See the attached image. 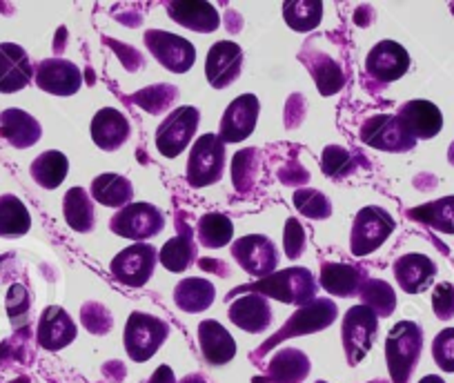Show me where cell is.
Wrapping results in <instances>:
<instances>
[{"mask_svg":"<svg viewBox=\"0 0 454 383\" xmlns=\"http://www.w3.org/2000/svg\"><path fill=\"white\" fill-rule=\"evenodd\" d=\"M261 294L265 299H277V301L287 303V306L303 308L317 299V281L308 268H287L281 272H274L270 277L259 278L250 285L234 287L227 299H234L239 294Z\"/></svg>","mask_w":454,"mask_h":383,"instance_id":"obj_1","label":"cell"},{"mask_svg":"<svg viewBox=\"0 0 454 383\" xmlns=\"http://www.w3.org/2000/svg\"><path fill=\"white\" fill-rule=\"evenodd\" d=\"M423 330L414 321H399L386 341V361L392 383H408L421 359Z\"/></svg>","mask_w":454,"mask_h":383,"instance_id":"obj_2","label":"cell"},{"mask_svg":"<svg viewBox=\"0 0 454 383\" xmlns=\"http://www.w3.org/2000/svg\"><path fill=\"white\" fill-rule=\"evenodd\" d=\"M336 315H339V308H336V303L332 301V299H318L317 297L312 303L299 308V310H296L294 315L286 321V325H281V330H278L274 337H270L268 341H265L263 346L256 350L254 359L256 356L265 355V352H270L274 346H278V343L287 341V339L303 337V334L321 332V330L330 328V325L334 324Z\"/></svg>","mask_w":454,"mask_h":383,"instance_id":"obj_3","label":"cell"},{"mask_svg":"<svg viewBox=\"0 0 454 383\" xmlns=\"http://www.w3.org/2000/svg\"><path fill=\"white\" fill-rule=\"evenodd\" d=\"M168 334V321L154 315H145V312H132L128 325H125V352L137 363H145L160 350Z\"/></svg>","mask_w":454,"mask_h":383,"instance_id":"obj_4","label":"cell"},{"mask_svg":"<svg viewBox=\"0 0 454 383\" xmlns=\"http://www.w3.org/2000/svg\"><path fill=\"white\" fill-rule=\"evenodd\" d=\"M225 169V143L216 134H203L192 145L187 159V183L194 190L214 185L223 178Z\"/></svg>","mask_w":454,"mask_h":383,"instance_id":"obj_5","label":"cell"},{"mask_svg":"<svg viewBox=\"0 0 454 383\" xmlns=\"http://www.w3.org/2000/svg\"><path fill=\"white\" fill-rule=\"evenodd\" d=\"M379 332V317L368 306L359 303L352 306L343 317L340 337H343V350L350 365H359L374 346Z\"/></svg>","mask_w":454,"mask_h":383,"instance_id":"obj_6","label":"cell"},{"mask_svg":"<svg viewBox=\"0 0 454 383\" xmlns=\"http://www.w3.org/2000/svg\"><path fill=\"white\" fill-rule=\"evenodd\" d=\"M395 219L379 206H368L355 216L350 232V250L355 256H368L377 252L395 232Z\"/></svg>","mask_w":454,"mask_h":383,"instance_id":"obj_7","label":"cell"},{"mask_svg":"<svg viewBox=\"0 0 454 383\" xmlns=\"http://www.w3.org/2000/svg\"><path fill=\"white\" fill-rule=\"evenodd\" d=\"M165 215L152 203H129L128 207L119 210L109 221V230L116 237L129 238V241H147L163 232Z\"/></svg>","mask_w":454,"mask_h":383,"instance_id":"obj_8","label":"cell"},{"mask_svg":"<svg viewBox=\"0 0 454 383\" xmlns=\"http://www.w3.org/2000/svg\"><path fill=\"white\" fill-rule=\"evenodd\" d=\"M200 123V112L192 106L176 107L156 129V147L165 159H176L187 150Z\"/></svg>","mask_w":454,"mask_h":383,"instance_id":"obj_9","label":"cell"},{"mask_svg":"<svg viewBox=\"0 0 454 383\" xmlns=\"http://www.w3.org/2000/svg\"><path fill=\"white\" fill-rule=\"evenodd\" d=\"M156 263H159L156 247L147 246V243H137V246L125 247L114 256L112 263H109V272L123 285L143 287L154 274Z\"/></svg>","mask_w":454,"mask_h":383,"instance_id":"obj_10","label":"cell"},{"mask_svg":"<svg viewBox=\"0 0 454 383\" xmlns=\"http://www.w3.org/2000/svg\"><path fill=\"white\" fill-rule=\"evenodd\" d=\"M143 41H145V47L152 51V56L168 72L185 74L194 67L196 47L187 38L163 32V29H147Z\"/></svg>","mask_w":454,"mask_h":383,"instance_id":"obj_11","label":"cell"},{"mask_svg":"<svg viewBox=\"0 0 454 383\" xmlns=\"http://www.w3.org/2000/svg\"><path fill=\"white\" fill-rule=\"evenodd\" d=\"M232 256L247 274L265 278L277 272L278 250L274 241L263 234H247L232 246Z\"/></svg>","mask_w":454,"mask_h":383,"instance_id":"obj_12","label":"cell"},{"mask_svg":"<svg viewBox=\"0 0 454 383\" xmlns=\"http://www.w3.org/2000/svg\"><path fill=\"white\" fill-rule=\"evenodd\" d=\"M359 137L365 145L381 152H392V154H403L417 145V141L401 129L395 114H377L368 119L361 125Z\"/></svg>","mask_w":454,"mask_h":383,"instance_id":"obj_13","label":"cell"},{"mask_svg":"<svg viewBox=\"0 0 454 383\" xmlns=\"http://www.w3.org/2000/svg\"><path fill=\"white\" fill-rule=\"evenodd\" d=\"M243 50L232 41H218L209 47L205 59V78L214 90H225L243 72Z\"/></svg>","mask_w":454,"mask_h":383,"instance_id":"obj_14","label":"cell"},{"mask_svg":"<svg viewBox=\"0 0 454 383\" xmlns=\"http://www.w3.org/2000/svg\"><path fill=\"white\" fill-rule=\"evenodd\" d=\"M410 69V54L405 51L403 45L396 41H381L370 50L368 59H365V72L370 74L372 81L379 85H390V82L399 81L405 76Z\"/></svg>","mask_w":454,"mask_h":383,"instance_id":"obj_15","label":"cell"},{"mask_svg":"<svg viewBox=\"0 0 454 383\" xmlns=\"http://www.w3.org/2000/svg\"><path fill=\"white\" fill-rule=\"evenodd\" d=\"M261 103L254 94H241L239 98H234L227 110L223 112L221 119V137L223 143H241L247 137H252L256 128V121H259Z\"/></svg>","mask_w":454,"mask_h":383,"instance_id":"obj_16","label":"cell"},{"mask_svg":"<svg viewBox=\"0 0 454 383\" xmlns=\"http://www.w3.org/2000/svg\"><path fill=\"white\" fill-rule=\"evenodd\" d=\"M396 121H399L401 129L408 134L410 138L419 141H427L434 138L443 128V114L439 107L430 101H410L396 110Z\"/></svg>","mask_w":454,"mask_h":383,"instance_id":"obj_17","label":"cell"},{"mask_svg":"<svg viewBox=\"0 0 454 383\" xmlns=\"http://www.w3.org/2000/svg\"><path fill=\"white\" fill-rule=\"evenodd\" d=\"M36 85L54 96H72L82 87V74L72 60L45 59L36 65Z\"/></svg>","mask_w":454,"mask_h":383,"instance_id":"obj_18","label":"cell"},{"mask_svg":"<svg viewBox=\"0 0 454 383\" xmlns=\"http://www.w3.org/2000/svg\"><path fill=\"white\" fill-rule=\"evenodd\" d=\"M34 65L27 51L16 43H3L0 45V91L14 94L25 90L32 82Z\"/></svg>","mask_w":454,"mask_h":383,"instance_id":"obj_19","label":"cell"},{"mask_svg":"<svg viewBox=\"0 0 454 383\" xmlns=\"http://www.w3.org/2000/svg\"><path fill=\"white\" fill-rule=\"evenodd\" d=\"M76 339V324L67 310L60 306H50L43 310L36 328V341L43 350L59 352Z\"/></svg>","mask_w":454,"mask_h":383,"instance_id":"obj_20","label":"cell"},{"mask_svg":"<svg viewBox=\"0 0 454 383\" xmlns=\"http://www.w3.org/2000/svg\"><path fill=\"white\" fill-rule=\"evenodd\" d=\"M129 134H132V125H129L128 116L116 107H103L91 119V138H94L96 147H100L103 152H116L128 143Z\"/></svg>","mask_w":454,"mask_h":383,"instance_id":"obj_21","label":"cell"},{"mask_svg":"<svg viewBox=\"0 0 454 383\" xmlns=\"http://www.w3.org/2000/svg\"><path fill=\"white\" fill-rule=\"evenodd\" d=\"M395 278L399 287L408 294H421L423 290L432 285L436 277V265L430 256L419 254V252H410L396 259L395 263Z\"/></svg>","mask_w":454,"mask_h":383,"instance_id":"obj_22","label":"cell"},{"mask_svg":"<svg viewBox=\"0 0 454 383\" xmlns=\"http://www.w3.org/2000/svg\"><path fill=\"white\" fill-rule=\"evenodd\" d=\"M227 317L232 321L237 328L246 330L250 334H259L265 332L272 324V308H270L268 299L261 297V294H243L241 299L230 306L227 310Z\"/></svg>","mask_w":454,"mask_h":383,"instance_id":"obj_23","label":"cell"},{"mask_svg":"<svg viewBox=\"0 0 454 383\" xmlns=\"http://www.w3.org/2000/svg\"><path fill=\"white\" fill-rule=\"evenodd\" d=\"M199 346L209 365H225L237 355V341L223 324L205 319L199 324Z\"/></svg>","mask_w":454,"mask_h":383,"instance_id":"obj_24","label":"cell"},{"mask_svg":"<svg viewBox=\"0 0 454 383\" xmlns=\"http://www.w3.org/2000/svg\"><path fill=\"white\" fill-rule=\"evenodd\" d=\"M308 374V355L296 348H283L270 359L265 377H256L254 383H303Z\"/></svg>","mask_w":454,"mask_h":383,"instance_id":"obj_25","label":"cell"},{"mask_svg":"<svg viewBox=\"0 0 454 383\" xmlns=\"http://www.w3.org/2000/svg\"><path fill=\"white\" fill-rule=\"evenodd\" d=\"M168 14L174 23L199 34L216 32L221 25L216 7L205 0H185V3H168Z\"/></svg>","mask_w":454,"mask_h":383,"instance_id":"obj_26","label":"cell"},{"mask_svg":"<svg viewBox=\"0 0 454 383\" xmlns=\"http://www.w3.org/2000/svg\"><path fill=\"white\" fill-rule=\"evenodd\" d=\"M41 123L27 112L16 110V107L0 112V138H5L16 150H27L36 145L41 141Z\"/></svg>","mask_w":454,"mask_h":383,"instance_id":"obj_27","label":"cell"},{"mask_svg":"<svg viewBox=\"0 0 454 383\" xmlns=\"http://www.w3.org/2000/svg\"><path fill=\"white\" fill-rule=\"evenodd\" d=\"M299 60L308 67V72L312 74L321 96L339 94V91L343 90V85H346V74H343L340 65L336 63L334 59H330L327 54H323V51L303 50L299 54Z\"/></svg>","mask_w":454,"mask_h":383,"instance_id":"obj_28","label":"cell"},{"mask_svg":"<svg viewBox=\"0 0 454 383\" xmlns=\"http://www.w3.org/2000/svg\"><path fill=\"white\" fill-rule=\"evenodd\" d=\"M318 281L323 290L334 297H355L361 293L365 277L364 270L352 263H323Z\"/></svg>","mask_w":454,"mask_h":383,"instance_id":"obj_29","label":"cell"},{"mask_svg":"<svg viewBox=\"0 0 454 383\" xmlns=\"http://www.w3.org/2000/svg\"><path fill=\"white\" fill-rule=\"evenodd\" d=\"M214 299H216V287L207 278L187 277L174 287V303L187 315H200L212 306Z\"/></svg>","mask_w":454,"mask_h":383,"instance_id":"obj_30","label":"cell"},{"mask_svg":"<svg viewBox=\"0 0 454 383\" xmlns=\"http://www.w3.org/2000/svg\"><path fill=\"white\" fill-rule=\"evenodd\" d=\"M90 197L105 207H119V210H123V207L132 203L134 185L128 176L105 172L91 181Z\"/></svg>","mask_w":454,"mask_h":383,"instance_id":"obj_31","label":"cell"},{"mask_svg":"<svg viewBox=\"0 0 454 383\" xmlns=\"http://www.w3.org/2000/svg\"><path fill=\"white\" fill-rule=\"evenodd\" d=\"M199 256V246L194 241L190 225L181 223L176 237L169 238L159 252V263L169 272H185Z\"/></svg>","mask_w":454,"mask_h":383,"instance_id":"obj_32","label":"cell"},{"mask_svg":"<svg viewBox=\"0 0 454 383\" xmlns=\"http://www.w3.org/2000/svg\"><path fill=\"white\" fill-rule=\"evenodd\" d=\"M63 215L74 232H91L96 223L94 199L82 187H72L63 197Z\"/></svg>","mask_w":454,"mask_h":383,"instance_id":"obj_33","label":"cell"},{"mask_svg":"<svg viewBox=\"0 0 454 383\" xmlns=\"http://www.w3.org/2000/svg\"><path fill=\"white\" fill-rule=\"evenodd\" d=\"M69 172V160L63 152L50 150L43 152L41 156L32 160V168H29V174H32L34 181L38 183L45 190H56L60 183L65 181Z\"/></svg>","mask_w":454,"mask_h":383,"instance_id":"obj_34","label":"cell"},{"mask_svg":"<svg viewBox=\"0 0 454 383\" xmlns=\"http://www.w3.org/2000/svg\"><path fill=\"white\" fill-rule=\"evenodd\" d=\"M408 216L417 223L436 230V232L454 234V197H443L439 201L414 207L408 212Z\"/></svg>","mask_w":454,"mask_h":383,"instance_id":"obj_35","label":"cell"},{"mask_svg":"<svg viewBox=\"0 0 454 383\" xmlns=\"http://www.w3.org/2000/svg\"><path fill=\"white\" fill-rule=\"evenodd\" d=\"M32 228V216L25 203L14 194L0 197V237H23Z\"/></svg>","mask_w":454,"mask_h":383,"instance_id":"obj_36","label":"cell"},{"mask_svg":"<svg viewBox=\"0 0 454 383\" xmlns=\"http://www.w3.org/2000/svg\"><path fill=\"white\" fill-rule=\"evenodd\" d=\"M261 169H263V152L256 147H247L234 154L232 160V181L237 192L246 194V192L254 190L259 183Z\"/></svg>","mask_w":454,"mask_h":383,"instance_id":"obj_37","label":"cell"},{"mask_svg":"<svg viewBox=\"0 0 454 383\" xmlns=\"http://www.w3.org/2000/svg\"><path fill=\"white\" fill-rule=\"evenodd\" d=\"M196 232H199L200 246L216 250V247H225L232 243L234 223L221 212H207L196 223Z\"/></svg>","mask_w":454,"mask_h":383,"instance_id":"obj_38","label":"cell"},{"mask_svg":"<svg viewBox=\"0 0 454 383\" xmlns=\"http://www.w3.org/2000/svg\"><path fill=\"white\" fill-rule=\"evenodd\" d=\"M283 19L294 32H312L321 25V0H287L283 3Z\"/></svg>","mask_w":454,"mask_h":383,"instance_id":"obj_39","label":"cell"},{"mask_svg":"<svg viewBox=\"0 0 454 383\" xmlns=\"http://www.w3.org/2000/svg\"><path fill=\"white\" fill-rule=\"evenodd\" d=\"M128 101L143 107L147 114L159 116L163 112H168L178 101V87L168 85V82H159V85H150L145 90L137 91V94L128 96Z\"/></svg>","mask_w":454,"mask_h":383,"instance_id":"obj_40","label":"cell"},{"mask_svg":"<svg viewBox=\"0 0 454 383\" xmlns=\"http://www.w3.org/2000/svg\"><path fill=\"white\" fill-rule=\"evenodd\" d=\"M359 297L377 317H390L396 308L395 287L381 278H365Z\"/></svg>","mask_w":454,"mask_h":383,"instance_id":"obj_41","label":"cell"},{"mask_svg":"<svg viewBox=\"0 0 454 383\" xmlns=\"http://www.w3.org/2000/svg\"><path fill=\"white\" fill-rule=\"evenodd\" d=\"M361 154H352L348 152L346 147L340 145H327L321 154V169L327 178L332 181H343L350 174H355L356 169V160H359Z\"/></svg>","mask_w":454,"mask_h":383,"instance_id":"obj_42","label":"cell"},{"mask_svg":"<svg viewBox=\"0 0 454 383\" xmlns=\"http://www.w3.org/2000/svg\"><path fill=\"white\" fill-rule=\"evenodd\" d=\"M292 203L299 210V215L308 216V219L323 221L332 215V203L330 199L323 194L321 190H296L294 197H292Z\"/></svg>","mask_w":454,"mask_h":383,"instance_id":"obj_43","label":"cell"},{"mask_svg":"<svg viewBox=\"0 0 454 383\" xmlns=\"http://www.w3.org/2000/svg\"><path fill=\"white\" fill-rule=\"evenodd\" d=\"M81 321L85 325L87 332L96 334V337H103L112 330L114 319H112V312L103 306V303H96L90 301L81 308Z\"/></svg>","mask_w":454,"mask_h":383,"instance_id":"obj_44","label":"cell"},{"mask_svg":"<svg viewBox=\"0 0 454 383\" xmlns=\"http://www.w3.org/2000/svg\"><path fill=\"white\" fill-rule=\"evenodd\" d=\"M432 356L443 372H454V328L441 330L432 341Z\"/></svg>","mask_w":454,"mask_h":383,"instance_id":"obj_45","label":"cell"},{"mask_svg":"<svg viewBox=\"0 0 454 383\" xmlns=\"http://www.w3.org/2000/svg\"><path fill=\"white\" fill-rule=\"evenodd\" d=\"M305 228L301 225V221L296 216H290L286 221V230H283V250H286V256L290 261H296L305 250Z\"/></svg>","mask_w":454,"mask_h":383,"instance_id":"obj_46","label":"cell"},{"mask_svg":"<svg viewBox=\"0 0 454 383\" xmlns=\"http://www.w3.org/2000/svg\"><path fill=\"white\" fill-rule=\"evenodd\" d=\"M29 306H32V299H29L27 287L16 283L10 287V294H7V310H10L12 324H19L20 319H27Z\"/></svg>","mask_w":454,"mask_h":383,"instance_id":"obj_47","label":"cell"},{"mask_svg":"<svg viewBox=\"0 0 454 383\" xmlns=\"http://www.w3.org/2000/svg\"><path fill=\"white\" fill-rule=\"evenodd\" d=\"M432 310L439 319L448 321L454 317V285L452 283H439L432 293Z\"/></svg>","mask_w":454,"mask_h":383,"instance_id":"obj_48","label":"cell"},{"mask_svg":"<svg viewBox=\"0 0 454 383\" xmlns=\"http://www.w3.org/2000/svg\"><path fill=\"white\" fill-rule=\"evenodd\" d=\"M105 43L112 47L114 54L119 56V60L123 63V67L128 69V72H137V69L145 67V59H143V54L138 50H134L132 45H125V43L114 41V38H105Z\"/></svg>","mask_w":454,"mask_h":383,"instance_id":"obj_49","label":"cell"},{"mask_svg":"<svg viewBox=\"0 0 454 383\" xmlns=\"http://www.w3.org/2000/svg\"><path fill=\"white\" fill-rule=\"evenodd\" d=\"M278 181H281L283 185H290V187H296V190H301V185H305V183L309 181V174L299 160H287L286 165L278 168Z\"/></svg>","mask_w":454,"mask_h":383,"instance_id":"obj_50","label":"cell"},{"mask_svg":"<svg viewBox=\"0 0 454 383\" xmlns=\"http://www.w3.org/2000/svg\"><path fill=\"white\" fill-rule=\"evenodd\" d=\"M305 119V96L292 94L286 103V128L294 129Z\"/></svg>","mask_w":454,"mask_h":383,"instance_id":"obj_51","label":"cell"},{"mask_svg":"<svg viewBox=\"0 0 454 383\" xmlns=\"http://www.w3.org/2000/svg\"><path fill=\"white\" fill-rule=\"evenodd\" d=\"M199 268L203 270V272L216 274V277H230V268H227V263H223V261L218 259H200Z\"/></svg>","mask_w":454,"mask_h":383,"instance_id":"obj_52","label":"cell"},{"mask_svg":"<svg viewBox=\"0 0 454 383\" xmlns=\"http://www.w3.org/2000/svg\"><path fill=\"white\" fill-rule=\"evenodd\" d=\"M145 383H176V379H174V370L169 365H159Z\"/></svg>","mask_w":454,"mask_h":383,"instance_id":"obj_53","label":"cell"},{"mask_svg":"<svg viewBox=\"0 0 454 383\" xmlns=\"http://www.w3.org/2000/svg\"><path fill=\"white\" fill-rule=\"evenodd\" d=\"M225 27L230 29L232 34L241 32V27H243L241 14H239V12H227V14H225Z\"/></svg>","mask_w":454,"mask_h":383,"instance_id":"obj_54","label":"cell"},{"mask_svg":"<svg viewBox=\"0 0 454 383\" xmlns=\"http://www.w3.org/2000/svg\"><path fill=\"white\" fill-rule=\"evenodd\" d=\"M178 383H207V379H205L203 374L194 372V374H187V377H183Z\"/></svg>","mask_w":454,"mask_h":383,"instance_id":"obj_55","label":"cell"},{"mask_svg":"<svg viewBox=\"0 0 454 383\" xmlns=\"http://www.w3.org/2000/svg\"><path fill=\"white\" fill-rule=\"evenodd\" d=\"M419 383H445V381L441 377H436V374H427V377H423Z\"/></svg>","mask_w":454,"mask_h":383,"instance_id":"obj_56","label":"cell"},{"mask_svg":"<svg viewBox=\"0 0 454 383\" xmlns=\"http://www.w3.org/2000/svg\"><path fill=\"white\" fill-rule=\"evenodd\" d=\"M448 156H450V163L454 165V143H452V145H450V152H448Z\"/></svg>","mask_w":454,"mask_h":383,"instance_id":"obj_57","label":"cell"},{"mask_svg":"<svg viewBox=\"0 0 454 383\" xmlns=\"http://www.w3.org/2000/svg\"><path fill=\"white\" fill-rule=\"evenodd\" d=\"M12 383H32V381H29L27 377H19V379H16V381H12Z\"/></svg>","mask_w":454,"mask_h":383,"instance_id":"obj_58","label":"cell"},{"mask_svg":"<svg viewBox=\"0 0 454 383\" xmlns=\"http://www.w3.org/2000/svg\"><path fill=\"white\" fill-rule=\"evenodd\" d=\"M370 383H387V381H381V379H377V381H370Z\"/></svg>","mask_w":454,"mask_h":383,"instance_id":"obj_59","label":"cell"},{"mask_svg":"<svg viewBox=\"0 0 454 383\" xmlns=\"http://www.w3.org/2000/svg\"><path fill=\"white\" fill-rule=\"evenodd\" d=\"M317 383H327V381H317Z\"/></svg>","mask_w":454,"mask_h":383,"instance_id":"obj_60","label":"cell"}]
</instances>
